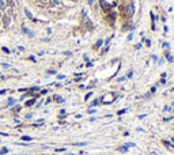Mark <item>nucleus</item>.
<instances>
[{
  "instance_id": "obj_1",
  "label": "nucleus",
  "mask_w": 174,
  "mask_h": 155,
  "mask_svg": "<svg viewBox=\"0 0 174 155\" xmlns=\"http://www.w3.org/2000/svg\"><path fill=\"white\" fill-rule=\"evenodd\" d=\"M133 12H135V6H133V3H130L129 6L127 7V15L128 16H132Z\"/></svg>"
},
{
  "instance_id": "obj_2",
  "label": "nucleus",
  "mask_w": 174,
  "mask_h": 155,
  "mask_svg": "<svg viewBox=\"0 0 174 155\" xmlns=\"http://www.w3.org/2000/svg\"><path fill=\"white\" fill-rule=\"evenodd\" d=\"M8 25H10V18L8 16H3V26L8 27Z\"/></svg>"
},
{
  "instance_id": "obj_3",
  "label": "nucleus",
  "mask_w": 174,
  "mask_h": 155,
  "mask_svg": "<svg viewBox=\"0 0 174 155\" xmlns=\"http://www.w3.org/2000/svg\"><path fill=\"white\" fill-rule=\"evenodd\" d=\"M25 14H26V16H27V18H30V19H31V21L34 19V18H33V15H31V12L29 11V10H25Z\"/></svg>"
},
{
  "instance_id": "obj_4",
  "label": "nucleus",
  "mask_w": 174,
  "mask_h": 155,
  "mask_svg": "<svg viewBox=\"0 0 174 155\" xmlns=\"http://www.w3.org/2000/svg\"><path fill=\"white\" fill-rule=\"evenodd\" d=\"M21 139H22V140H25V142H30V140H33V137H31V136H22Z\"/></svg>"
},
{
  "instance_id": "obj_5",
  "label": "nucleus",
  "mask_w": 174,
  "mask_h": 155,
  "mask_svg": "<svg viewBox=\"0 0 174 155\" xmlns=\"http://www.w3.org/2000/svg\"><path fill=\"white\" fill-rule=\"evenodd\" d=\"M49 2H50V4H52V6H59V4H60V2H59V0H49Z\"/></svg>"
},
{
  "instance_id": "obj_6",
  "label": "nucleus",
  "mask_w": 174,
  "mask_h": 155,
  "mask_svg": "<svg viewBox=\"0 0 174 155\" xmlns=\"http://www.w3.org/2000/svg\"><path fill=\"white\" fill-rule=\"evenodd\" d=\"M34 102H36L34 99H30V101H27V102H26V106H33V105H34Z\"/></svg>"
},
{
  "instance_id": "obj_7",
  "label": "nucleus",
  "mask_w": 174,
  "mask_h": 155,
  "mask_svg": "<svg viewBox=\"0 0 174 155\" xmlns=\"http://www.w3.org/2000/svg\"><path fill=\"white\" fill-rule=\"evenodd\" d=\"M0 7H2L3 10L7 7V4H6V2H4V0H0Z\"/></svg>"
},
{
  "instance_id": "obj_8",
  "label": "nucleus",
  "mask_w": 174,
  "mask_h": 155,
  "mask_svg": "<svg viewBox=\"0 0 174 155\" xmlns=\"http://www.w3.org/2000/svg\"><path fill=\"white\" fill-rule=\"evenodd\" d=\"M7 152H8L7 148H2V150H0V155H4V154H7Z\"/></svg>"
},
{
  "instance_id": "obj_9",
  "label": "nucleus",
  "mask_w": 174,
  "mask_h": 155,
  "mask_svg": "<svg viewBox=\"0 0 174 155\" xmlns=\"http://www.w3.org/2000/svg\"><path fill=\"white\" fill-rule=\"evenodd\" d=\"M23 33H26V34H29L30 37H33V33H30V31H29L27 29H25V27H23Z\"/></svg>"
},
{
  "instance_id": "obj_10",
  "label": "nucleus",
  "mask_w": 174,
  "mask_h": 155,
  "mask_svg": "<svg viewBox=\"0 0 174 155\" xmlns=\"http://www.w3.org/2000/svg\"><path fill=\"white\" fill-rule=\"evenodd\" d=\"M2 67H3V68H10L11 65H10L8 63H2Z\"/></svg>"
},
{
  "instance_id": "obj_11",
  "label": "nucleus",
  "mask_w": 174,
  "mask_h": 155,
  "mask_svg": "<svg viewBox=\"0 0 174 155\" xmlns=\"http://www.w3.org/2000/svg\"><path fill=\"white\" fill-rule=\"evenodd\" d=\"M102 44H103V41H102V40H99L98 42H97V44H95V48H99L101 45H102Z\"/></svg>"
},
{
  "instance_id": "obj_12",
  "label": "nucleus",
  "mask_w": 174,
  "mask_h": 155,
  "mask_svg": "<svg viewBox=\"0 0 174 155\" xmlns=\"http://www.w3.org/2000/svg\"><path fill=\"white\" fill-rule=\"evenodd\" d=\"M163 144H165L166 147H171V148H173V144H171V143H169V142H163Z\"/></svg>"
},
{
  "instance_id": "obj_13",
  "label": "nucleus",
  "mask_w": 174,
  "mask_h": 155,
  "mask_svg": "<svg viewBox=\"0 0 174 155\" xmlns=\"http://www.w3.org/2000/svg\"><path fill=\"white\" fill-rule=\"evenodd\" d=\"M127 147H121V148H118V151H121V152H125V151H127Z\"/></svg>"
},
{
  "instance_id": "obj_14",
  "label": "nucleus",
  "mask_w": 174,
  "mask_h": 155,
  "mask_svg": "<svg viewBox=\"0 0 174 155\" xmlns=\"http://www.w3.org/2000/svg\"><path fill=\"white\" fill-rule=\"evenodd\" d=\"M98 104H99V101H98V99H95V101H94V102H93V104H91V106H97V105H98Z\"/></svg>"
},
{
  "instance_id": "obj_15",
  "label": "nucleus",
  "mask_w": 174,
  "mask_h": 155,
  "mask_svg": "<svg viewBox=\"0 0 174 155\" xmlns=\"http://www.w3.org/2000/svg\"><path fill=\"white\" fill-rule=\"evenodd\" d=\"M63 151H65V148H64V147H63V148H57V150H56V152H63Z\"/></svg>"
},
{
  "instance_id": "obj_16",
  "label": "nucleus",
  "mask_w": 174,
  "mask_h": 155,
  "mask_svg": "<svg viewBox=\"0 0 174 155\" xmlns=\"http://www.w3.org/2000/svg\"><path fill=\"white\" fill-rule=\"evenodd\" d=\"M12 0H7V2H6V4H7V6H12Z\"/></svg>"
},
{
  "instance_id": "obj_17",
  "label": "nucleus",
  "mask_w": 174,
  "mask_h": 155,
  "mask_svg": "<svg viewBox=\"0 0 174 155\" xmlns=\"http://www.w3.org/2000/svg\"><path fill=\"white\" fill-rule=\"evenodd\" d=\"M3 52H6V53H10V49H8V48H6V46H3Z\"/></svg>"
},
{
  "instance_id": "obj_18",
  "label": "nucleus",
  "mask_w": 174,
  "mask_h": 155,
  "mask_svg": "<svg viewBox=\"0 0 174 155\" xmlns=\"http://www.w3.org/2000/svg\"><path fill=\"white\" fill-rule=\"evenodd\" d=\"M75 144H76V146H86L87 143H86V142H83V143H75Z\"/></svg>"
},
{
  "instance_id": "obj_19",
  "label": "nucleus",
  "mask_w": 174,
  "mask_h": 155,
  "mask_svg": "<svg viewBox=\"0 0 174 155\" xmlns=\"http://www.w3.org/2000/svg\"><path fill=\"white\" fill-rule=\"evenodd\" d=\"M144 42H146V44H147V46H151V41H150V40H146V41H144Z\"/></svg>"
},
{
  "instance_id": "obj_20",
  "label": "nucleus",
  "mask_w": 174,
  "mask_h": 155,
  "mask_svg": "<svg viewBox=\"0 0 174 155\" xmlns=\"http://www.w3.org/2000/svg\"><path fill=\"white\" fill-rule=\"evenodd\" d=\"M64 78H65L64 75H57V79H64Z\"/></svg>"
},
{
  "instance_id": "obj_21",
  "label": "nucleus",
  "mask_w": 174,
  "mask_h": 155,
  "mask_svg": "<svg viewBox=\"0 0 174 155\" xmlns=\"http://www.w3.org/2000/svg\"><path fill=\"white\" fill-rule=\"evenodd\" d=\"M0 136H6V137H7V136H8V133H4V132H0Z\"/></svg>"
},
{
  "instance_id": "obj_22",
  "label": "nucleus",
  "mask_w": 174,
  "mask_h": 155,
  "mask_svg": "<svg viewBox=\"0 0 174 155\" xmlns=\"http://www.w3.org/2000/svg\"><path fill=\"white\" fill-rule=\"evenodd\" d=\"M125 112H127V109H123V110H120V112H118V114H123V113H125Z\"/></svg>"
},
{
  "instance_id": "obj_23",
  "label": "nucleus",
  "mask_w": 174,
  "mask_h": 155,
  "mask_svg": "<svg viewBox=\"0 0 174 155\" xmlns=\"http://www.w3.org/2000/svg\"><path fill=\"white\" fill-rule=\"evenodd\" d=\"M12 104H14V99H10V101H8V106L12 105Z\"/></svg>"
},
{
  "instance_id": "obj_24",
  "label": "nucleus",
  "mask_w": 174,
  "mask_h": 155,
  "mask_svg": "<svg viewBox=\"0 0 174 155\" xmlns=\"http://www.w3.org/2000/svg\"><path fill=\"white\" fill-rule=\"evenodd\" d=\"M31 116H33L31 113H29V114H26V118H31Z\"/></svg>"
},
{
  "instance_id": "obj_25",
  "label": "nucleus",
  "mask_w": 174,
  "mask_h": 155,
  "mask_svg": "<svg viewBox=\"0 0 174 155\" xmlns=\"http://www.w3.org/2000/svg\"><path fill=\"white\" fill-rule=\"evenodd\" d=\"M167 57H169V61H170V63H173V60H174L173 57H171V56H167Z\"/></svg>"
},
{
  "instance_id": "obj_26",
  "label": "nucleus",
  "mask_w": 174,
  "mask_h": 155,
  "mask_svg": "<svg viewBox=\"0 0 174 155\" xmlns=\"http://www.w3.org/2000/svg\"><path fill=\"white\" fill-rule=\"evenodd\" d=\"M6 93H7L6 90H0V94H6Z\"/></svg>"
},
{
  "instance_id": "obj_27",
  "label": "nucleus",
  "mask_w": 174,
  "mask_h": 155,
  "mask_svg": "<svg viewBox=\"0 0 174 155\" xmlns=\"http://www.w3.org/2000/svg\"><path fill=\"white\" fill-rule=\"evenodd\" d=\"M94 3V0H89V4H93Z\"/></svg>"
}]
</instances>
